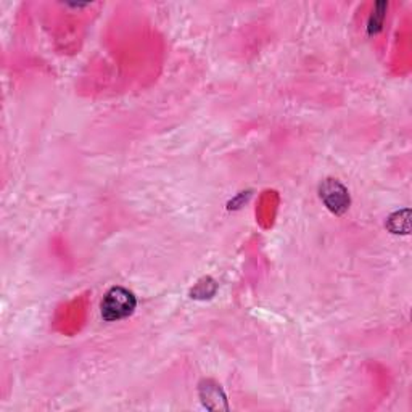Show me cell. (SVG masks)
Masks as SVG:
<instances>
[{
    "mask_svg": "<svg viewBox=\"0 0 412 412\" xmlns=\"http://www.w3.org/2000/svg\"><path fill=\"white\" fill-rule=\"evenodd\" d=\"M137 300L133 291L124 287H113L107 291L102 301V317L107 322H114L129 317L135 311Z\"/></svg>",
    "mask_w": 412,
    "mask_h": 412,
    "instance_id": "1",
    "label": "cell"
},
{
    "mask_svg": "<svg viewBox=\"0 0 412 412\" xmlns=\"http://www.w3.org/2000/svg\"><path fill=\"white\" fill-rule=\"evenodd\" d=\"M319 197L324 205L327 206L330 213L341 216L350 208L351 198L348 193V188L337 179H325L319 186Z\"/></svg>",
    "mask_w": 412,
    "mask_h": 412,
    "instance_id": "2",
    "label": "cell"
},
{
    "mask_svg": "<svg viewBox=\"0 0 412 412\" xmlns=\"http://www.w3.org/2000/svg\"><path fill=\"white\" fill-rule=\"evenodd\" d=\"M200 393H202V398H203V403L206 408H210L211 401H216L217 403V408L221 409L219 401H224L226 403V396L224 393L221 392V388L214 385L213 382H206L203 383L202 387H200Z\"/></svg>",
    "mask_w": 412,
    "mask_h": 412,
    "instance_id": "3",
    "label": "cell"
},
{
    "mask_svg": "<svg viewBox=\"0 0 412 412\" xmlns=\"http://www.w3.org/2000/svg\"><path fill=\"white\" fill-rule=\"evenodd\" d=\"M387 7H388V5H387L385 2L375 4V8L372 10V15H370L369 23H368L369 34H377V32H380L382 26H383V20H385V11H387Z\"/></svg>",
    "mask_w": 412,
    "mask_h": 412,
    "instance_id": "4",
    "label": "cell"
}]
</instances>
